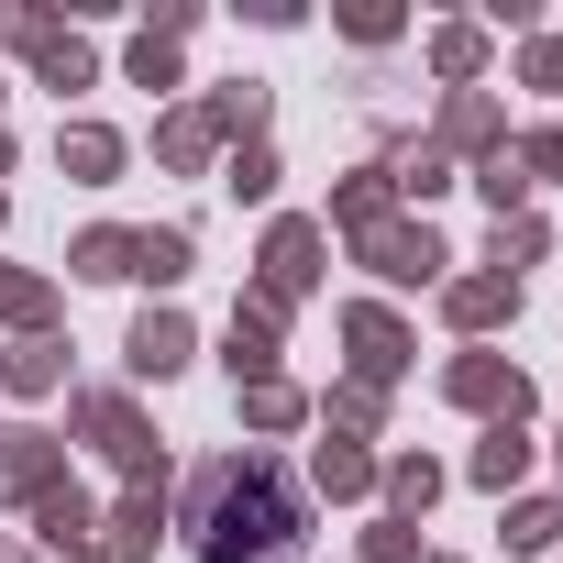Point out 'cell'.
Masks as SVG:
<instances>
[{"label": "cell", "instance_id": "obj_1", "mask_svg": "<svg viewBox=\"0 0 563 563\" xmlns=\"http://www.w3.org/2000/svg\"><path fill=\"white\" fill-rule=\"evenodd\" d=\"M199 563H299V486L276 453H210L177 508Z\"/></svg>", "mask_w": 563, "mask_h": 563}, {"label": "cell", "instance_id": "obj_2", "mask_svg": "<svg viewBox=\"0 0 563 563\" xmlns=\"http://www.w3.org/2000/svg\"><path fill=\"white\" fill-rule=\"evenodd\" d=\"M67 431H78V442H100V453H111L133 486H166V442L144 431V409H133L122 387H89V398H67Z\"/></svg>", "mask_w": 563, "mask_h": 563}, {"label": "cell", "instance_id": "obj_3", "mask_svg": "<svg viewBox=\"0 0 563 563\" xmlns=\"http://www.w3.org/2000/svg\"><path fill=\"white\" fill-rule=\"evenodd\" d=\"M310 288H321V221H276V232H265V254H254V310L288 321Z\"/></svg>", "mask_w": 563, "mask_h": 563}, {"label": "cell", "instance_id": "obj_4", "mask_svg": "<svg viewBox=\"0 0 563 563\" xmlns=\"http://www.w3.org/2000/svg\"><path fill=\"white\" fill-rule=\"evenodd\" d=\"M442 398L475 409L486 431H497V420H530V376H519L508 354H453V365H442Z\"/></svg>", "mask_w": 563, "mask_h": 563}, {"label": "cell", "instance_id": "obj_5", "mask_svg": "<svg viewBox=\"0 0 563 563\" xmlns=\"http://www.w3.org/2000/svg\"><path fill=\"white\" fill-rule=\"evenodd\" d=\"M0 34L23 45V67H34V89H89V78H100V56H89V45H78V34H67L56 12H12V23H0Z\"/></svg>", "mask_w": 563, "mask_h": 563}, {"label": "cell", "instance_id": "obj_6", "mask_svg": "<svg viewBox=\"0 0 563 563\" xmlns=\"http://www.w3.org/2000/svg\"><path fill=\"white\" fill-rule=\"evenodd\" d=\"M354 254H365V265L387 276V288H431V276L453 265L431 221H376V232H354Z\"/></svg>", "mask_w": 563, "mask_h": 563}, {"label": "cell", "instance_id": "obj_7", "mask_svg": "<svg viewBox=\"0 0 563 563\" xmlns=\"http://www.w3.org/2000/svg\"><path fill=\"white\" fill-rule=\"evenodd\" d=\"M343 343H354V387H376V398H387V387L409 376V321H398V310L354 299V310H343Z\"/></svg>", "mask_w": 563, "mask_h": 563}, {"label": "cell", "instance_id": "obj_8", "mask_svg": "<svg viewBox=\"0 0 563 563\" xmlns=\"http://www.w3.org/2000/svg\"><path fill=\"white\" fill-rule=\"evenodd\" d=\"M431 155H508V111L486 89H453L442 122H431Z\"/></svg>", "mask_w": 563, "mask_h": 563}, {"label": "cell", "instance_id": "obj_9", "mask_svg": "<svg viewBox=\"0 0 563 563\" xmlns=\"http://www.w3.org/2000/svg\"><path fill=\"white\" fill-rule=\"evenodd\" d=\"M0 486H12L23 508L45 486H67V431H0Z\"/></svg>", "mask_w": 563, "mask_h": 563}, {"label": "cell", "instance_id": "obj_10", "mask_svg": "<svg viewBox=\"0 0 563 563\" xmlns=\"http://www.w3.org/2000/svg\"><path fill=\"white\" fill-rule=\"evenodd\" d=\"M188 354H199V332H188V321H177V310H144V321H133V332H122V365H133V376H144V387H166V376H177V365H188Z\"/></svg>", "mask_w": 563, "mask_h": 563}, {"label": "cell", "instance_id": "obj_11", "mask_svg": "<svg viewBox=\"0 0 563 563\" xmlns=\"http://www.w3.org/2000/svg\"><path fill=\"white\" fill-rule=\"evenodd\" d=\"M34 541H45L56 563H67V552H100V508H89V486H78V475L34 497Z\"/></svg>", "mask_w": 563, "mask_h": 563}, {"label": "cell", "instance_id": "obj_12", "mask_svg": "<svg viewBox=\"0 0 563 563\" xmlns=\"http://www.w3.org/2000/svg\"><path fill=\"white\" fill-rule=\"evenodd\" d=\"M166 541V486H122V508L100 519V563H144Z\"/></svg>", "mask_w": 563, "mask_h": 563}, {"label": "cell", "instance_id": "obj_13", "mask_svg": "<svg viewBox=\"0 0 563 563\" xmlns=\"http://www.w3.org/2000/svg\"><path fill=\"white\" fill-rule=\"evenodd\" d=\"M442 310H453V332H497V321H519V276H453Z\"/></svg>", "mask_w": 563, "mask_h": 563}, {"label": "cell", "instance_id": "obj_14", "mask_svg": "<svg viewBox=\"0 0 563 563\" xmlns=\"http://www.w3.org/2000/svg\"><path fill=\"white\" fill-rule=\"evenodd\" d=\"M56 166H67L78 188H111V177H122V133H111V122H67V133H56Z\"/></svg>", "mask_w": 563, "mask_h": 563}, {"label": "cell", "instance_id": "obj_15", "mask_svg": "<svg viewBox=\"0 0 563 563\" xmlns=\"http://www.w3.org/2000/svg\"><path fill=\"white\" fill-rule=\"evenodd\" d=\"M221 365H232V387H254V376H276V310H232V332H221Z\"/></svg>", "mask_w": 563, "mask_h": 563}, {"label": "cell", "instance_id": "obj_16", "mask_svg": "<svg viewBox=\"0 0 563 563\" xmlns=\"http://www.w3.org/2000/svg\"><path fill=\"white\" fill-rule=\"evenodd\" d=\"M332 221H343V232H376V221H398V177H387V166H354V177L332 188Z\"/></svg>", "mask_w": 563, "mask_h": 563}, {"label": "cell", "instance_id": "obj_17", "mask_svg": "<svg viewBox=\"0 0 563 563\" xmlns=\"http://www.w3.org/2000/svg\"><path fill=\"white\" fill-rule=\"evenodd\" d=\"M530 453H541V442H530V431H519V420H497V431H486V442H475V464H464V475H475V486H486V497H508V486H519V475H530Z\"/></svg>", "mask_w": 563, "mask_h": 563}, {"label": "cell", "instance_id": "obj_18", "mask_svg": "<svg viewBox=\"0 0 563 563\" xmlns=\"http://www.w3.org/2000/svg\"><path fill=\"white\" fill-rule=\"evenodd\" d=\"M56 376H67V343H56V332H34V343L0 354V398H45Z\"/></svg>", "mask_w": 563, "mask_h": 563}, {"label": "cell", "instance_id": "obj_19", "mask_svg": "<svg viewBox=\"0 0 563 563\" xmlns=\"http://www.w3.org/2000/svg\"><path fill=\"white\" fill-rule=\"evenodd\" d=\"M376 486H387V508H398V519H431L442 464H431V453H387V464H376Z\"/></svg>", "mask_w": 563, "mask_h": 563}, {"label": "cell", "instance_id": "obj_20", "mask_svg": "<svg viewBox=\"0 0 563 563\" xmlns=\"http://www.w3.org/2000/svg\"><path fill=\"white\" fill-rule=\"evenodd\" d=\"M310 475H321V497H376V453H365V442H343V431L310 453Z\"/></svg>", "mask_w": 563, "mask_h": 563}, {"label": "cell", "instance_id": "obj_21", "mask_svg": "<svg viewBox=\"0 0 563 563\" xmlns=\"http://www.w3.org/2000/svg\"><path fill=\"white\" fill-rule=\"evenodd\" d=\"M0 321H12L23 343L56 332V288H45V276H23V265H0Z\"/></svg>", "mask_w": 563, "mask_h": 563}, {"label": "cell", "instance_id": "obj_22", "mask_svg": "<svg viewBox=\"0 0 563 563\" xmlns=\"http://www.w3.org/2000/svg\"><path fill=\"white\" fill-rule=\"evenodd\" d=\"M210 144H221V133H210L199 111H166V122H155V155H166L177 177H199V166H210Z\"/></svg>", "mask_w": 563, "mask_h": 563}, {"label": "cell", "instance_id": "obj_23", "mask_svg": "<svg viewBox=\"0 0 563 563\" xmlns=\"http://www.w3.org/2000/svg\"><path fill=\"white\" fill-rule=\"evenodd\" d=\"M243 420H254V431H299V420H310V398H299L288 376H254V387H243Z\"/></svg>", "mask_w": 563, "mask_h": 563}, {"label": "cell", "instance_id": "obj_24", "mask_svg": "<svg viewBox=\"0 0 563 563\" xmlns=\"http://www.w3.org/2000/svg\"><path fill=\"white\" fill-rule=\"evenodd\" d=\"M133 276H144V288H177V276H188V232L166 221V232H133Z\"/></svg>", "mask_w": 563, "mask_h": 563}, {"label": "cell", "instance_id": "obj_25", "mask_svg": "<svg viewBox=\"0 0 563 563\" xmlns=\"http://www.w3.org/2000/svg\"><path fill=\"white\" fill-rule=\"evenodd\" d=\"M67 265H78V276H133V232H122V221H100V232H78V243H67Z\"/></svg>", "mask_w": 563, "mask_h": 563}, {"label": "cell", "instance_id": "obj_26", "mask_svg": "<svg viewBox=\"0 0 563 563\" xmlns=\"http://www.w3.org/2000/svg\"><path fill=\"white\" fill-rule=\"evenodd\" d=\"M508 166H519V188H563V122L519 133V144H508Z\"/></svg>", "mask_w": 563, "mask_h": 563}, {"label": "cell", "instance_id": "obj_27", "mask_svg": "<svg viewBox=\"0 0 563 563\" xmlns=\"http://www.w3.org/2000/svg\"><path fill=\"white\" fill-rule=\"evenodd\" d=\"M431 67H442V78L464 89V78L486 67V23H442V34H431Z\"/></svg>", "mask_w": 563, "mask_h": 563}, {"label": "cell", "instance_id": "obj_28", "mask_svg": "<svg viewBox=\"0 0 563 563\" xmlns=\"http://www.w3.org/2000/svg\"><path fill=\"white\" fill-rule=\"evenodd\" d=\"M563 541V497H519L508 508V552H552Z\"/></svg>", "mask_w": 563, "mask_h": 563}, {"label": "cell", "instance_id": "obj_29", "mask_svg": "<svg viewBox=\"0 0 563 563\" xmlns=\"http://www.w3.org/2000/svg\"><path fill=\"white\" fill-rule=\"evenodd\" d=\"M221 188H232V199H265V188H276V144H265V133H254V144H232Z\"/></svg>", "mask_w": 563, "mask_h": 563}, {"label": "cell", "instance_id": "obj_30", "mask_svg": "<svg viewBox=\"0 0 563 563\" xmlns=\"http://www.w3.org/2000/svg\"><path fill=\"white\" fill-rule=\"evenodd\" d=\"M387 177H398L409 199H442V188H453V155H431V144H409V155H387Z\"/></svg>", "mask_w": 563, "mask_h": 563}, {"label": "cell", "instance_id": "obj_31", "mask_svg": "<svg viewBox=\"0 0 563 563\" xmlns=\"http://www.w3.org/2000/svg\"><path fill=\"white\" fill-rule=\"evenodd\" d=\"M332 431H343V442H376V431H387V398H376V387H332Z\"/></svg>", "mask_w": 563, "mask_h": 563}, {"label": "cell", "instance_id": "obj_32", "mask_svg": "<svg viewBox=\"0 0 563 563\" xmlns=\"http://www.w3.org/2000/svg\"><path fill=\"white\" fill-rule=\"evenodd\" d=\"M541 243H552V232H541L530 210H519V221H497V254H486V276H519V265H530Z\"/></svg>", "mask_w": 563, "mask_h": 563}, {"label": "cell", "instance_id": "obj_33", "mask_svg": "<svg viewBox=\"0 0 563 563\" xmlns=\"http://www.w3.org/2000/svg\"><path fill=\"white\" fill-rule=\"evenodd\" d=\"M365 563H420V519H398V508H387V519L365 530Z\"/></svg>", "mask_w": 563, "mask_h": 563}, {"label": "cell", "instance_id": "obj_34", "mask_svg": "<svg viewBox=\"0 0 563 563\" xmlns=\"http://www.w3.org/2000/svg\"><path fill=\"white\" fill-rule=\"evenodd\" d=\"M519 78H530V89H552V100H563V34H530V45H519Z\"/></svg>", "mask_w": 563, "mask_h": 563}, {"label": "cell", "instance_id": "obj_35", "mask_svg": "<svg viewBox=\"0 0 563 563\" xmlns=\"http://www.w3.org/2000/svg\"><path fill=\"white\" fill-rule=\"evenodd\" d=\"M133 89H177V45H155V34H133Z\"/></svg>", "mask_w": 563, "mask_h": 563}, {"label": "cell", "instance_id": "obj_36", "mask_svg": "<svg viewBox=\"0 0 563 563\" xmlns=\"http://www.w3.org/2000/svg\"><path fill=\"white\" fill-rule=\"evenodd\" d=\"M475 188H486V210H497V221H519V166H508V155H486V166H475Z\"/></svg>", "mask_w": 563, "mask_h": 563}, {"label": "cell", "instance_id": "obj_37", "mask_svg": "<svg viewBox=\"0 0 563 563\" xmlns=\"http://www.w3.org/2000/svg\"><path fill=\"white\" fill-rule=\"evenodd\" d=\"M343 34H354V45H387V34H398V12H387V0H354Z\"/></svg>", "mask_w": 563, "mask_h": 563}, {"label": "cell", "instance_id": "obj_38", "mask_svg": "<svg viewBox=\"0 0 563 563\" xmlns=\"http://www.w3.org/2000/svg\"><path fill=\"white\" fill-rule=\"evenodd\" d=\"M0 563H34V552H23V541H12V530H0Z\"/></svg>", "mask_w": 563, "mask_h": 563}, {"label": "cell", "instance_id": "obj_39", "mask_svg": "<svg viewBox=\"0 0 563 563\" xmlns=\"http://www.w3.org/2000/svg\"><path fill=\"white\" fill-rule=\"evenodd\" d=\"M67 563H100V552H67Z\"/></svg>", "mask_w": 563, "mask_h": 563}, {"label": "cell", "instance_id": "obj_40", "mask_svg": "<svg viewBox=\"0 0 563 563\" xmlns=\"http://www.w3.org/2000/svg\"><path fill=\"white\" fill-rule=\"evenodd\" d=\"M420 563H453V552H420Z\"/></svg>", "mask_w": 563, "mask_h": 563}, {"label": "cell", "instance_id": "obj_41", "mask_svg": "<svg viewBox=\"0 0 563 563\" xmlns=\"http://www.w3.org/2000/svg\"><path fill=\"white\" fill-rule=\"evenodd\" d=\"M0 221H12V199H0Z\"/></svg>", "mask_w": 563, "mask_h": 563}, {"label": "cell", "instance_id": "obj_42", "mask_svg": "<svg viewBox=\"0 0 563 563\" xmlns=\"http://www.w3.org/2000/svg\"><path fill=\"white\" fill-rule=\"evenodd\" d=\"M0 100H12V89H0Z\"/></svg>", "mask_w": 563, "mask_h": 563}]
</instances>
